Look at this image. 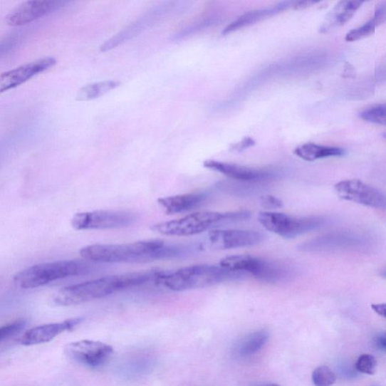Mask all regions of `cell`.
I'll use <instances>...</instances> for the list:
<instances>
[{
  "label": "cell",
  "instance_id": "cell-1",
  "mask_svg": "<svg viewBox=\"0 0 386 386\" xmlns=\"http://www.w3.org/2000/svg\"><path fill=\"white\" fill-rule=\"evenodd\" d=\"M187 251V247L150 239L126 244H92L83 248L80 254L83 259L93 262L135 264L174 259Z\"/></svg>",
  "mask_w": 386,
  "mask_h": 386
},
{
  "label": "cell",
  "instance_id": "cell-2",
  "mask_svg": "<svg viewBox=\"0 0 386 386\" xmlns=\"http://www.w3.org/2000/svg\"><path fill=\"white\" fill-rule=\"evenodd\" d=\"M161 272L160 270H150L110 275L85 281L60 290L55 296L54 302L58 306H71L103 299L115 293L155 281Z\"/></svg>",
  "mask_w": 386,
  "mask_h": 386
},
{
  "label": "cell",
  "instance_id": "cell-3",
  "mask_svg": "<svg viewBox=\"0 0 386 386\" xmlns=\"http://www.w3.org/2000/svg\"><path fill=\"white\" fill-rule=\"evenodd\" d=\"M244 274L230 271L220 265L197 264L161 272L155 281L172 291H186L212 287L229 281L243 278Z\"/></svg>",
  "mask_w": 386,
  "mask_h": 386
},
{
  "label": "cell",
  "instance_id": "cell-4",
  "mask_svg": "<svg viewBox=\"0 0 386 386\" xmlns=\"http://www.w3.org/2000/svg\"><path fill=\"white\" fill-rule=\"evenodd\" d=\"M249 211L231 212H199L170 221L154 224V233L167 236H191L198 235L214 228L249 220Z\"/></svg>",
  "mask_w": 386,
  "mask_h": 386
},
{
  "label": "cell",
  "instance_id": "cell-5",
  "mask_svg": "<svg viewBox=\"0 0 386 386\" xmlns=\"http://www.w3.org/2000/svg\"><path fill=\"white\" fill-rule=\"evenodd\" d=\"M89 266L79 261H61L36 264L15 275V285L29 290L45 286L58 280L85 274Z\"/></svg>",
  "mask_w": 386,
  "mask_h": 386
},
{
  "label": "cell",
  "instance_id": "cell-6",
  "mask_svg": "<svg viewBox=\"0 0 386 386\" xmlns=\"http://www.w3.org/2000/svg\"><path fill=\"white\" fill-rule=\"evenodd\" d=\"M259 221L268 231L284 239H293L323 227L327 222L321 216L295 217L283 213L262 212Z\"/></svg>",
  "mask_w": 386,
  "mask_h": 386
},
{
  "label": "cell",
  "instance_id": "cell-7",
  "mask_svg": "<svg viewBox=\"0 0 386 386\" xmlns=\"http://www.w3.org/2000/svg\"><path fill=\"white\" fill-rule=\"evenodd\" d=\"M230 271L246 275L268 283H276L288 276L286 268L250 255H234L225 257L220 264Z\"/></svg>",
  "mask_w": 386,
  "mask_h": 386
},
{
  "label": "cell",
  "instance_id": "cell-8",
  "mask_svg": "<svg viewBox=\"0 0 386 386\" xmlns=\"http://www.w3.org/2000/svg\"><path fill=\"white\" fill-rule=\"evenodd\" d=\"M137 221V214L131 211L100 210L75 214L71 225L80 231L117 229L131 226Z\"/></svg>",
  "mask_w": 386,
  "mask_h": 386
},
{
  "label": "cell",
  "instance_id": "cell-9",
  "mask_svg": "<svg viewBox=\"0 0 386 386\" xmlns=\"http://www.w3.org/2000/svg\"><path fill=\"white\" fill-rule=\"evenodd\" d=\"M339 198L366 207L385 209L386 200L384 193L379 189L360 179H344L334 186Z\"/></svg>",
  "mask_w": 386,
  "mask_h": 386
},
{
  "label": "cell",
  "instance_id": "cell-10",
  "mask_svg": "<svg viewBox=\"0 0 386 386\" xmlns=\"http://www.w3.org/2000/svg\"><path fill=\"white\" fill-rule=\"evenodd\" d=\"M264 239L260 231L214 229L209 231L207 244L213 250L222 251L254 246Z\"/></svg>",
  "mask_w": 386,
  "mask_h": 386
},
{
  "label": "cell",
  "instance_id": "cell-11",
  "mask_svg": "<svg viewBox=\"0 0 386 386\" xmlns=\"http://www.w3.org/2000/svg\"><path fill=\"white\" fill-rule=\"evenodd\" d=\"M66 353L76 362L98 367L108 361L113 354V348L102 342L85 340L68 344Z\"/></svg>",
  "mask_w": 386,
  "mask_h": 386
},
{
  "label": "cell",
  "instance_id": "cell-12",
  "mask_svg": "<svg viewBox=\"0 0 386 386\" xmlns=\"http://www.w3.org/2000/svg\"><path fill=\"white\" fill-rule=\"evenodd\" d=\"M173 7V4H165L149 11L142 17L138 19L130 26H127V28L115 34L108 41H105L100 48L101 53H107V51L119 46L123 43L132 40V38L138 36L141 32H143L150 26L153 25V24H155L164 16L168 15L170 13L171 9Z\"/></svg>",
  "mask_w": 386,
  "mask_h": 386
},
{
  "label": "cell",
  "instance_id": "cell-13",
  "mask_svg": "<svg viewBox=\"0 0 386 386\" xmlns=\"http://www.w3.org/2000/svg\"><path fill=\"white\" fill-rule=\"evenodd\" d=\"M66 1L54 0H31L21 4L6 16V23L11 27L28 24L53 13L64 5Z\"/></svg>",
  "mask_w": 386,
  "mask_h": 386
},
{
  "label": "cell",
  "instance_id": "cell-14",
  "mask_svg": "<svg viewBox=\"0 0 386 386\" xmlns=\"http://www.w3.org/2000/svg\"><path fill=\"white\" fill-rule=\"evenodd\" d=\"M362 238L350 231H338L303 243L301 250L313 253L338 252L362 246Z\"/></svg>",
  "mask_w": 386,
  "mask_h": 386
},
{
  "label": "cell",
  "instance_id": "cell-15",
  "mask_svg": "<svg viewBox=\"0 0 386 386\" xmlns=\"http://www.w3.org/2000/svg\"><path fill=\"white\" fill-rule=\"evenodd\" d=\"M56 63L55 58L46 57L3 73L0 75V94L28 82L33 77L54 67Z\"/></svg>",
  "mask_w": 386,
  "mask_h": 386
},
{
  "label": "cell",
  "instance_id": "cell-16",
  "mask_svg": "<svg viewBox=\"0 0 386 386\" xmlns=\"http://www.w3.org/2000/svg\"><path fill=\"white\" fill-rule=\"evenodd\" d=\"M83 318H71L59 323L34 327L26 331L20 339L23 345H35L48 343L66 331L73 330L83 323Z\"/></svg>",
  "mask_w": 386,
  "mask_h": 386
},
{
  "label": "cell",
  "instance_id": "cell-17",
  "mask_svg": "<svg viewBox=\"0 0 386 386\" xmlns=\"http://www.w3.org/2000/svg\"><path fill=\"white\" fill-rule=\"evenodd\" d=\"M203 165L206 169L241 182H261L272 176L271 173L264 170L212 160L204 161Z\"/></svg>",
  "mask_w": 386,
  "mask_h": 386
},
{
  "label": "cell",
  "instance_id": "cell-18",
  "mask_svg": "<svg viewBox=\"0 0 386 386\" xmlns=\"http://www.w3.org/2000/svg\"><path fill=\"white\" fill-rule=\"evenodd\" d=\"M293 4L294 1L281 2L273 7L247 11L234 22L229 24L223 31L222 34H229L241 28L249 27V26L259 23L269 17H272L282 11L293 8Z\"/></svg>",
  "mask_w": 386,
  "mask_h": 386
},
{
  "label": "cell",
  "instance_id": "cell-19",
  "mask_svg": "<svg viewBox=\"0 0 386 386\" xmlns=\"http://www.w3.org/2000/svg\"><path fill=\"white\" fill-rule=\"evenodd\" d=\"M362 4V1H356V0H343L339 2L328 13L323 23L321 24L319 31L325 33L342 27L354 16L356 11Z\"/></svg>",
  "mask_w": 386,
  "mask_h": 386
},
{
  "label": "cell",
  "instance_id": "cell-20",
  "mask_svg": "<svg viewBox=\"0 0 386 386\" xmlns=\"http://www.w3.org/2000/svg\"><path fill=\"white\" fill-rule=\"evenodd\" d=\"M205 192L187 193V194L177 195L160 198L158 203L167 214H182L199 207L207 199Z\"/></svg>",
  "mask_w": 386,
  "mask_h": 386
},
{
  "label": "cell",
  "instance_id": "cell-21",
  "mask_svg": "<svg viewBox=\"0 0 386 386\" xmlns=\"http://www.w3.org/2000/svg\"><path fill=\"white\" fill-rule=\"evenodd\" d=\"M294 154L305 161L314 162L329 157H343L345 155V151L340 147L307 143L296 148Z\"/></svg>",
  "mask_w": 386,
  "mask_h": 386
},
{
  "label": "cell",
  "instance_id": "cell-22",
  "mask_svg": "<svg viewBox=\"0 0 386 386\" xmlns=\"http://www.w3.org/2000/svg\"><path fill=\"white\" fill-rule=\"evenodd\" d=\"M385 4H380V6L377 8L375 15L371 19L361 26V27L351 30L345 35V41L350 43L355 42L370 36L375 32L378 26L385 22Z\"/></svg>",
  "mask_w": 386,
  "mask_h": 386
},
{
  "label": "cell",
  "instance_id": "cell-23",
  "mask_svg": "<svg viewBox=\"0 0 386 386\" xmlns=\"http://www.w3.org/2000/svg\"><path fill=\"white\" fill-rule=\"evenodd\" d=\"M120 85L119 81L106 80L88 84L79 90L76 95V100L88 101L97 99L113 91Z\"/></svg>",
  "mask_w": 386,
  "mask_h": 386
},
{
  "label": "cell",
  "instance_id": "cell-24",
  "mask_svg": "<svg viewBox=\"0 0 386 386\" xmlns=\"http://www.w3.org/2000/svg\"><path fill=\"white\" fill-rule=\"evenodd\" d=\"M269 338V333L266 330H261L249 334L239 345V353L242 357L252 355L259 352Z\"/></svg>",
  "mask_w": 386,
  "mask_h": 386
},
{
  "label": "cell",
  "instance_id": "cell-25",
  "mask_svg": "<svg viewBox=\"0 0 386 386\" xmlns=\"http://www.w3.org/2000/svg\"><path fill=\"white\" fill-rule=\"evenodd\" d=\"M386 107L385 104L372 105L361 111L359 113L360 118L363 120L380 125H385L386 123Z\"/></svg>",
  "mask_w": 386,
  "mask_h": 386
},
{
  "label": "cell",
  "instance_id": "cell-26",
  "mask_svg": "<svg viewBox=\"0 0 386 386\" xmlns=\"http://www.w3.org/2000/svg\"><path fill=\"white\" fill-rule=\"evenodd\" d=\"M337 381V376L327 366L317 367L313 374V382L315 386H332Z\"/></svg>",
  "mask_w": 386,
  "mask_h": 386
},
{
  "label": "cell",
  "instance_id": "cell-27",
  "mask_svg": "<svg viewBox=\"0 0 386 386\" xmlns=\"http://www.w3.org/2000/svg\"><path fill=\"white\" fill-rule=\"evenodd\" d=\"M377 362L376 358L369 354L360 356L355 365L356 369L360 372L368 375H374L377 370Z\"/></svg>",
  "mask_w": 386,
  "mask_h": 386
},
{
  "label": "cell",
  "instance_id": "cell-28",
  "mask_svg": "<svg viewBox=\"0 0 386 386\" xmlns=\"http://www.w3.org/2000/svg\"><path fill=\"white\" fill-rule=\"evenodd\" d=\"M26 325V321L24 319H18L12 321L7 325L0 327V343L5 340L14 337L21 331Z\"/></svg>",
  "mask_w": 386,
  "mask_h": 386
},
{
  "label": "cell",
  "instance_id": "cell-29",
  "mask_svg": "<svg viewBox=\"0 0 386 386\" xmlns=\"http://www.w3.org/2000/svg\"><path fill=\"white\" fill-rule=\"evenodd\" d=\"M20 35L11 34L4 40L0 42V58L5 56L13 48H14L20 41Z\"/></svg>",
  "mask_w": 386,
  "mask_h": 386
},
{
  "label": "cell",
  "instance_id": "cell-30",
  "mask_svg": "<svg viewBox=\"0 0 386 386\" xmlns=\"http://www.w3.org/2000/svg\"><path fill=\"white\" fill-rule=\"evenodd\" d=\"M263 207L268 209H276L283 207L281 199L273 196H264L261 199Z\"/></svg>",
  "mask_w": 386,
  "mask_h": 386
},
{
  "label": "cell",
  "instance_id": "cell-31",
  "mask_svg": "<svg viewBox=\"0 0 386 386\" xmlns=\"http://www.w3.org/2000/svg\"><path fill=\"white\" fill-rule=\"evenodd\" d=\"M255 141L251 137H247L244 138L240 142L233 145L231 150L236 151H242L247 148L254 146Z\"/></svg>",
  "mask_w": 386,
  "mask_h": 386
},
{
  "label": "cell",
  "instance_id": "cell-32",
  "mask_svg": "<svg viewBox=\"0 0 386 386\" xmlns=\"http://www.w3.org/2000/svg\"><path fill=\"white\" fill-rule=\"evenodd\" d=\"M375 345L382 352L385 351L386 340L385 333L384 332L378 334L377 337L375 339Z\"/></svg>",
  "mask_w": 386,
  "mask_h": 386
},
{
  "label": "cell",
  "instance_id": "cell-33",
  "mask_svg": "<svg viewBox=\"0 0 386 386\" xmlns=\"http://www.w3.org/2000/svg\"><path fill=\"white\" fill-rule=\"evenodd\" d=\"M318 4V2L314 1H294L293 8L294 10H301L306 9L308 7H311L315 4Z\"/></svg>",
  "mask_w": 386,
  "mask_h": 386
},
{
  "label": "cell",
  "instance_id": "cell-34",
  "mask_svg": "<svg viewBox=\"0 0 386 386\" xmlns=\"http://www.w3.org/2000/svg\"><path fill=\"white\" fill-rule=\"evenodd\" d=\"M372 310L374 311L379 315L385 318V305L384 303L372 304Z\"/></svg>",
  "mask_w": 386,
  "mask_h": 386
},
{
  "label": "cell",
  "instance_id": "cell-35",
  "mask_svg": "<svg viewBox=\"0 0 386 386\" xmlns=\"http://www.w3.org/2000/svg\"><path fill=\"white\" fill-rule=\"evenodd\" d=\"M262 386H281L278 384H275V383H273V384H266V385H262Z\"/></svg>",
  "mask_w": 386,
  "mask_h": 386
}]
</instances>
